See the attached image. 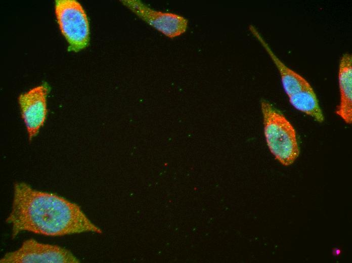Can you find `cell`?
Listing matches in <instances>:
<instances>
[{
    "label": "cell",
    "instance_id": "52a82bcc",
    "mask_svg": "<svg viewBox=\"0 0 352 263\" xmlns=\"http://www.w3.org/2000/svg\"><path fill=\"white\" fill-rule=\"evenodd\" d=\"M249 28L268 53L279 70L283 87L288 97L300 91L312 88L303 77L287 67L279 59L254 26L250 25Z\"/></svg>",
    "mask_w": 352,
    "mask_h": 263
},
{
    "label": "cell",
    "instance_id": "6da1fadb",
    "mask_svg": "<svg viewBox=\"0 0 352 263\" xmlns=\"http://www.w3.org/2000/svg\"><path fill=\"white\" fill-rule=\"evenodd\" d=\"M6 221L11 226L12 239L22 232L49 237L101 232L77 204L24 182L14 185L11 210Z\"/></svg>",
    "mask_w": 352,
    "mask_h": 263
},
{
    "label": "cell",
    "instance_id": "7a4b0ae2",
    "mask_svg": "<svg viewBox=\"0 0 352 263\" xmlns=\"http://www.w3.org/2000/svg\"><path fill=\"white\" fill-rule=\"evenodd\" d=\"M264 134L272 154L282 165H291L298 157L299 148L296 131L285 116L269 102H260Z\"/></svg>",
    "mask_w": 352,
    "mask_h": 263
},
{
    "label": "cell",
    "instance_id": "277c9868",
    "mask_svg": "<svg viewBox=\"0 0 352 263\" xmlns=\"http://www.w3.org/2000/svg\"><path fill=\"white\" fill-rule=\"evenodd\" d=\"M0 262L77 263L79 260L67 249L29 239L24 241L18 249L6 253Z\"/></svg>",
    "mask_w": 352,
    "mask_h": 263
},
{
    "label": "cell",
    "instance_id": "3957f363",
    "mask_svg": "<svg viewBox=\"0 0 352 263\" xmlns=\"http://www.w3.org/2000/svg\"><path fill=\"white\" fill-rule=\"evenodd\" d=\"M55 11L68 50L77 52L85 48L90 41V25L81 5L75 0H56Z\"/></svg>",
    "mask_w": 352,
    "mask_h": 263
},
{
    "label": "cell",
    "instance_id": "ba28073f",
    "mask_svg": "<svg viewBox=\"0 0 352 263\" xmlns=\"http://www.w3.org/2000/svg\"><path fill=\"white\" fill-rule=\"evenodd\" d=\"M340 102L335 113L347 124L352 122V56L345 53L339 64Z\"/></svg>",
    "mask_w": 352,
    "mask_h": 263
},
{
    "label": "cell",
    "instance_id": "8992f818",
    "mask_svg": "<svg viewBox=\"0 0 352 263\" xmlns=\"http://www.w3.org/2000/svg\"><path fill=\"white\" fill-rule=\"evenodd\" d=\"M123 5L165 36L173 38L186 32L188 20L182 15L153 10L139 0H122Z\"/></svg>",
    "mask_w": 352,
    "mask_h": 263
},
{
    "label": "cell",
    "instance_id": "5b68a950",
    "mask_svg": "<svg viewBox=\"0 0 352 263\" xmlns=\"http://www.w3.org/2000/svg\"><path fill=\"white\" fill-rule=\"evenodd\" d=\"M49 92L50 86L44 83L18 97L21 117L30 141L37 135L45 123L48 112L47 98Z\"/></svg>",
    "mask_w": 352,
    "mask_h": 263
},
{
    "label": "cell",
    "instance_id": "9c48e42d",
    "mask_svg": "<svg viewBox=\"0 0 352 263\" xmlns=\"http://www.w3.org/2000/svg\"><path fill=\"white\" fill-rule=\"evenodd\" d=\"M292 106L297 110L322 122L324 118L318 98L313 88L303 90L289 97Z\"/></svg>",
    "mask_w": 352,
    "mask_h": 263
}]
</instances>
